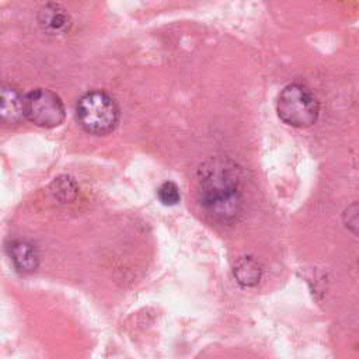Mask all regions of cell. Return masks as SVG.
<instances>
[{
	"label": "cell",
	"instance_id": "1",
	"mask_svg": "<svg viewBox=\"0 0 359 359\" xmlns=\"http://www.w3.org/2000/svg\"><path fill=\"white\" fill-rule=\"evenodd\" d=\"M198 201L217 222L234 220L243 209L241 171L229 158L215 157L198 170Z\"/></svg>",
	"mask_w": 359,
	"mask_h": 359
},
{
	"label": "cell",
	"instance_id": "2",
	"mask_svg": "<svg viewBox=\"0 0 359 359\" xmlns=\"http://www.w3.org/2000/svg\"><path fill=\"white\" fill-rule=\"evenodd\" d=\"M76 116L80 126L93 135H107L115 129L119 109L115 100L101 90L83 94L76 104Z\"/></svg>",
	"mask_w": 359,
	"mask_h": 359
},
{
	"label": "cell",
	"instance_id": "3",
	"mask_svg": "<svg viewBox=\"0 0 359 359\" xmlns=\"http://www.w3.org/2000/svg\"><path fill=\"white\" fill-rule=\"evenodd\" d=\"M276 111L285 123L294 128H307L317 121L320 105L310 88L292 83L280 91Z\"/></svg>",
	"mask_w": 359,
	"mask_h": 359
},
{
	"label": "cell",
	"instance_id": "4",
	"mask_svg": "<svg viewBox=\"0 0 359 359\" xmlns=\"http://www.w3.org/2000/svg\"><path fill=\"white\" fill-rule=\"evenodd\" d=\"M25 116L38 126L53 128L63 122L65 107L53 91L35 88L25 95Z\"/></svg>",
	"mask_w": 359,
	"mask_h": 359
},
{
	"label": "cell",
	"instance_id": "5",
	"mask_svg": "<svg viewBox=\"0 0 359 359\" xmlns=\"http://www.w3.org/2000/svg\"><path fill=\"white\" fill-rule=\"evenodd\" d=\"M38 22L45 32L52 35L65 34L72 25L69 13L56 3H48L39 10Z\"/></svg>",
	"mask_w": 359,
	"mask_h": 359
},
{
	"label": "cell",
	"instance_id": "6",
	"mask_svg": "<svg viewBox=\"0 0 359 359\" xmlns=\"http://www.w3.org/2000/svg\"><path fill=\"white\" fill-rule=\"evenodd\" d=\"M1 122L6 125H15L25 116V97L8 84L1 87Z\"/></svg>",
	"mask_w": 359,
	"mask_h": 359
},
{
	"label": "cell",
	"instance_id": "7",
	"mask_svg": "<svg viewBox=\"0 0 359 359\" xmlns=\"http://www.w3.org/2000/svg\"><path fill=\"white\" fill-rule=\"evenodd\" d=\"M8 254L13 265L17 271L29 273L34 272L38 266L39 257L35 247L24 240H15L8 247Z\"/></svg>",
	"mask_w": 359,
	"mask_h": 359
},
{
	"label": "cell",
	"instance_id": "8",
	"mask_svg": "<svg viewBox=\"0 0 359 359\" xmlns=\"http://www.w3.org/2000/svg\"><path fill=\"white\" fill-rule=\"evenodd\" d=\"M233 273L236 280L240 285L250 287V286H255L261 280L262 268L254 258L243 257V258H238L237 262L234 264Z\"/></svg>",
	"mask_w": 359,
	"mask_h": 359
},
{
	"label": "cell",
	"instance_id": "9",
	"mask_svg": "<svg viewBox=\"0 0 359 359\" xmlns=\"http://www.w3.org/2000/svg\"><path fill=\"white\" fill-rule=\"evenodd\" d=\"M53 192L62 201H70L77 194V187L73 178L70 177H59L53 181Z\"/></svg>",
	"mask_w": 359,
	"mask_h": 359
},
{
	"label": "cell",
	"instance_id": "10",
	"mask_svg": "<svg viewBox=\"0 0 359 359\" xmlns=\"http://www.w3.org/2000/svg\"><path fill=\"white\" fill-rule=\"evenodd\" d=\"M157 196L160 199V202L163 205L167 206H172L177 205L181 199V194H180V188L177 187V184H174L172 181H165L163 182L158 189H157Z\"/></svg>",
	"mask_w": 359,
	"mask_h": 359
},
{
	"label": "cell",
	"instance_id": "11",
	"mask_svg": "<svg viewBox=\"0 0 359 359\" xmlns=\"http://www.w3.org/2000/svg\"><path fill=\"white\" fill-rule=\"evenodd\" d=\"M344 223L352 233L359 234V202H355L345 209Z\"/></svg>",
	"mask_w": 359,
	"mask_h": 359
}]
</instances>
